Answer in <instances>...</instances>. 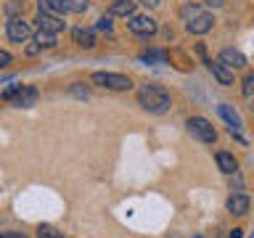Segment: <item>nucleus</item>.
<instances>
[{"label": "nucleus", "instance_id": "f257e3e1", "mask_svg": "<svg viewBox=\"0 0 254 238\" xmlns=\"http://www.w3.org/2000/svg\"><path fill=\"white\" fill-rule=\"evenodd\" d=\"M138 103L148 114H167L172 109V98L162 85H143L138 90Z\"/></svg>", "mask_w": 254, "mask_h": 238}, {"label": "nucleus", "instance_id": "f03ea898", "mask_svg": "<svg viewBox=\"0 0 254 238\" xmlns=\"http://www.w3.org/2000/svg\"><path fill=\"white\" fill-rule=\"evenodd\" d=\"M90 82L98 87H106V90H130L132 79L125 74H117V71H93Z\"/></svg>", "mask_w": 254, "mask_h": 238}, {"label": "nucleus", "instance_id": "7ed1b4c3", "mask_svg": "<svg viewBox=\"0 0 254 238\" xmlns=\"http://www.w3.org/2000/svg\"><path fill=\"white\" fill-rule=\"evenodd\" d=\"M186 130H188L190 138H196L198 143H214L217 140V130H214L204 117H190L186 122Z\"/></svg>", "mask_w": 254, "mask_h": 238}, {"label": "nucleus", "instance_id": "20e7f679", "mask_svg": "<svg viewBox=\"0 0 254 238\" xmlns=\"http://www.w3.org/2000/svg\"><path fill=\"white\" fill-rule=\"evenodd\" d=\"M196 51H198V56H201V59H204V63H206V69L212 71V74H214V79H217L220 85H225V87H230V85H233V69H228L222 61H212L209 56H206V48H204V45H196Z\"/></svg>", "mask_w": 254, "mask_h": 238}, {"label": "nucleus", "instance_id": "39448f33", "mask_svg": "<svg viewBox=\"0 0 254 238\" xmlns=\"http://www.w3.org/2000/svg\"><path fill=\"white\" fill-rule=\"evenodd\" d=\"M127 27H130L132 35H140V37H151L154 32L159 29V24L154 16H148V13H132V16H127Z\"/></svg>", "mask_w": 254, "mask_h": 238}, {"label": "nucleus", "instance_id": "423d86ee", "mask_svg": "<svg viewBox=\"0 0 254 238\" xmlns=\"http://www.w3.org/2000/svg\"><path fill=\"white\" fill-rule=\"evenodd\" d=\"M5 35H8V40L11 43H27V40L32 37V29H29V24L21 19V16H13V19H8V24H5Z\"/></svg>", "mask_w": 254, "mask_h": 238}, {"label": "nucleus", "instance_id": "0eeeda50", "mask_svg": "<svg viewBox=\"0 0 254 238\" xmlns=\"http://www.w3.org/2000/svg\"><path fill=\"white\" fill-rule=\"evenodd\" d=\"M37 95H40V93H37V87L21 85V87H19V93H16L8 103H11V106H16V109H29V106H35V103H37Z\"/></svg>", "mask_w": 254, "mask_h": 238}, {"label": "nucleus", "instance_id": "6e6552de", "mask_svg": "<svg viewBox=\"0 0 254 238\" xmlns=\"http://www.w3.org/2000/svg\"><path fill=\"white\" fill-rule=\"evenodd\" d=\"M214 27V16L209 11H201L198 16H193L190 21H186V29L190 32V35H206Z\"/></svg>", "mask_w": 254, "mask_h": 238}, {"label": "nucleus", "instance_id": "1a4fd4ad", "mask_svg": "<svg viewBox=\"0 0 254 238\" xmlns=\"http://www.w3.org/2000/svg\"><path fill=\"white\" fill-rule=\"evenodd\" d=\"M35 21H37V29H45V32H56V35L66 29V21H64L61 16H53V13H43V11H37Z\"/></svg>", "mask_w": 254, "mask_h": 238}, {"label": "nucleus", "instance_id": "9d476101", "mask_svg": "<svg viewBox=\"0 0 254 238\" xmlns=\"http://www.w3.org/2000/svg\"><path fill=\"white\" fill-rule=\"evenodd\" d=\"M220 61L225 63L228 69H244L246 66V56L236 48H222L220 51Z\"/></svg>", "mask_w": 254, "mask_h": 238}, {"label": "nucleus", "instance_id": "9b49d317", "mask_svg": "<svg viewBox=\"0 0 254 238\" xmlns=\"http://www.w3.org/2000/svg\"><path fill=\"white\" fill-rule=\"evenodd\" d=\"M217 111H220V117L225 119V122L230 124V132H241V127H244V122H241V117H238V111L230 106V103H220L217 106Z\"/></svg>", "mask_w": 254, "mask_h": 238}, {"label": "nucleus", "instance_id": "f8f14e48", "mask_svg": "<svg viewBox=\"0 0 254 238\" xmlns=\"http://www.w3.org/2000/svg\"><path fill=\"white\" fill-rule=\"evenodd\" d=\"M228 212L236 214V217H244V214L249 212V196L246 193H233L228 198Z\"/></svg>", "mask_w": 254, "mask_h": 238}, {"label": "nucleus", "instance_id": "ddd939ff", "mask_svg": "<svg viewBox=\"0 0 254 238\" xmlns=\"http://www.w3.org/2000/svg\"><path fill=\"white\" fill-rule=\"evenodd\" d=\"M214 162H217L220 172H225V175H236V172H238L236 156H233V154H228V151H217V154H214Z\"/></svg>", "mask_w": 254, "mask_h": 238}, {"label": "nucleus", "instance_id": "4468645a", "mask_svg": "<svg viewBox=\"0 0 254 238\" xmlns=\"http://www.w3.org/2000/svg\"><path fill=\"white\" fill-rule=\"evenodd\" d=\"M71 37H74V43H77L79 48H95V32L87 29V27L71 29Z\"/></svg>", "mask_w": 254, "mask_h": 238}, {"label": "nucleus", "instance_id": "2eb2a0df", "mask_svg": "<svg viewBox=\"0 0 254 238\" xmlns=\"http://www.w3.org/2000/svg\"><path fill=\"white\" fill-rule=\"evenodd\" d=\"M135 13V0H114L109 5V16H132Z\"/></svg>", "mask_w": 254, "mask_h": 238}, {"label": "nucleus", "instance_id": "dca6fc26", "mask_svg": "<svg viewBox=\"0 0 254 238\" xmlns=\"http://www.w3.org/2000/svg\"><path fill=\"white\" fill-rule=\"evenodd\" d=\"M32 40H35L40 48H56V45H59V43H56V32H45V29H37Z\"/></svg>", "mask_w": 254, "mask_h": 238}, {"label": "nucleus", "instance_id": "f3484780", "mask_svg": "<svg viewBox=\"0 0 254 238\" xmlns=\"http://www.w3.org/2000/svg\"><path fill=\"white\" fill-rule=\"evenodd\" d=\"M61 13H82L87 8V0H59Z\"/></svg>", "mask_w": 254, "mask_h": 238}, {"label": "nucleus", "instance_id": "a211bd4d", "mask_svg": "<svg viewBox=\"0 0 254 238\" xmlns=\"http://www.w3.org/2000/svg\"><path fill=\"white\" fill-rule=\"evenodd\" d=\"M37 11L53 13V16H61V5H59V0H37Z\"/></svg>", "mask_w": 254, "mask_h": 238}, {"label": "nucleus", "instance_id": "6ab92c4d", "mask_svg": "<svg viewBox=\"0 0 254 238\" xmlns=\"http://www.w3.org/2000/svg\"><path fill=\"white\" fill-rule=\"evenodd\" d=\"M201 11H204L201 5H196V3H186V5L180 8V16H183V21H190L193 16H198Z\"/></svg>", "mask_w": 254, "mask_h": 238}, {"label": "nucleus", "instance_id": "aec40b11", "mask_svg": "<svg viewBox=\"0 0 254 238\" xmlns=\"http://www.w3.org/2000/svg\"><path fill=\"white\" fill-rule=\"evenodd\" d=\"M37 238H64V233L53 225H40L37 228Z\"/></svg>", "mask_w": 254, "mask_h": 238}, {"label": "nucleus", "instance_id": "412c9836", "mask_svg": "<svg viewBox=\"0 0 254 238\" xmlns=\"http://www.w3.org/2000/svg\"><path fill=\"white\" fill-rule=\"evenodd\" d=\"M69 95H74V98H82V101H87V95H90V90L82 85V82H71L69 85Z\"/></svg>", "mask_w": 254, "mask_h": 238}, {"label": "nucleus", "instance_id": "4be33fe9", "mask_svg": "<svg viewBox=\"0 0 254 238\" xmlns=\"http://www.w3.org/2000/svg\"><path fill=\"white\" fill-rule=\"evenodd\" d=\"M140 59H143V61H156V63H164V61H167V53H162V51H143V53H140Z\"/></svg>", "mask_w": 254, "mask_h": 238}, {"label": "nucleus", "instance_id": "5701e85b", "mask_svg": "<svg viewBox=\"0 0 254 238\" xmlns=\"http://www.w3.org/2000/svg\"><path fill=\"white\" fill-rule=\"evenodd\" d=\"M5 13H8V19L21 16V13H24V3H21V0H11V3L5 5Z\"/></svg>", "mask_w": 254, "mask_h": 238}, {"label": "nucleus", "instance_id": "b1692460", "mask_svg": "<svg viewBox=\"0 0 254 238\" xmlns=\"http://www.w3.org/2000/svg\"><path fill=\"white\" fill-rule=\"evenodd\" d=\"M241 93L246 95V98H252V95H254V74H246V77H244Z\"/></svg>", "mask_w": 254, "mask_h": 238}, {"label": "nucleus", "instance_id": "393cba45", "mask_svg": "<svg viewBox=\"0 0 254 238\" xmlns=\"http://www.w3.org/2000/svg\"><path fill=\"white\" fill-rule=\"evenodd\" d=\"M95 29H101V32H111V19H109V16H101L98 24H95Z\"/></svg>", "mask_w": 254, "mask_h": 238}, {"label": "nucleus", "instance_id": "a878e982", "mask_svg": "<svg viewBox=\"0 0 254 238\" xmlns=\"http://www.w3.org/2000/svg\"><path fill=\"white\" fill-rule=\"evenodd\" d=\"M19 87H21V85H11V87H5V90H3V101H11L13 95L19 93Z\"/></svg>", "mask_w": 254, "mask_h": 238}, {"label": "nucleus", "instance_id": "bb28decb", "mask_svg": "<svg viewBox=\"0 0 254 238\" xmlns=\"http://www.w3.org/2000/svg\"><path fill=\"white\" fill-rule=\"evenodd\" d=\"M24 51H27V56H37L40 51H43V48H40V45L35 43V40H32V43H29L27 48H24Z\"/></svg>", "mask_w": 254, "mask_h": 238}, {"label": "nucleus", "instance_id": "cd10ccee", "mask_svg": "<svg viewBox=\"0 0 254 238\" xmlns=\"http://www.w3.org/2000/svg\"><path fill=\"white\" fill-rule=\"evenodd\" d=\"M8 63H11V53H8V51H0V69H5Z\"/></svg>", "mask_w": 254, "mask_h": 238}, {"label": "nucleus", "instance_id": "c85d7f7f", "mask_svg": "<svg viewBox=\"0 0 254 238\" xmlns=\"http://www.w3.org/2000/svg\"><path fill=\"white\" fill-rule=\"evenodd\" d=\"M0 238H27V236L19 233V230H8V233H0Z\"/></svg>", "mask_w": 254, "mask_h": 238}, {"label": "nucleus", "instance_id": "c756f323", "mask_svg": "<svg viewBox=\"0 0 254 238\" xmlns=\"http://www.w3.org/2000/svg\"><path fill=\"white\" fill-rule=\"evenodd\" d=\"M140 3L146 8H159V5H162V0H140Z\"/></svg>", "mask_w": 254, "mask_h": 238}, {"label": "nucleus", "instance_id": "7c9ffc66", "mask_svg": "<svg viewBox=\"0 0 254 238\" xmlns=\"http://www.w3.org/2000/svg\"><path fill=\"white\" fill-rule=\"evenodd\" d=\"M204 3H206V5H212V8H220L222 3H225V0H204Z\"/></svg>", "mask_w": 254, "mask_h": 238}, {"label": "nucleus", "instance_id": "2f4dec72", "mask_svg": "<svg viewBox=\"0 0 254 238\" xmlns=\"http://www.w3.org/2000/svg\"><path fill=\"white\" fill-rule=\"evenodd\" d=\"M230 238H241V230H238V228H236V230H233V233H230Z\"/></svg>", "mask_w": 254, "mask_h": 238}, {"label": "nucleus", "instance_id": "473e14b6", "mask_svg": "<svg viewBox=\"0 0 254 238\" xmlns=\"http://www.w3.org/2000/svg\"><path fill=\"white\" fill-rule=\"evenodd\" d=\"M193 238H201V236H193Z\"/></svg>", "mask_w": 254, "mask_h": 238}]
</instances>
